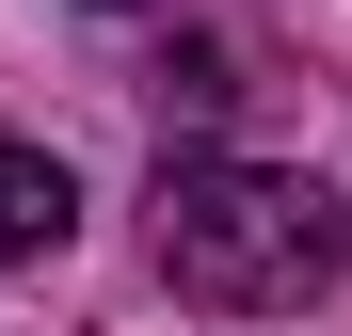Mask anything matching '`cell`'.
Here are the masks:
<instances>
[{"mask_svg": "<svg viewBox=\"0 0 352 336\" xmlns=\"http://www.w3.org/2000/svg\"><path fill=\"white\" fill-rule=\"evenodd\" d=\"M224 96H241V48H176L160 65V112H224Z\"/></svg>", "mask_w": 352, "mask_h": 336, "instance_id": "cell-3", "label": "cell"}, {"mask_svg": "<svg viewBox=\"0 0 352 336\" xmlns=\"http://www.w3.org/2000/svg\"><path fill=\"white\" fill-rule=\"evenodd\" d=\"M144 208H160V272H176L192 304H224V320L320 304L336 256H352V224H336L320 177H288V160H224V144H176Z\"/></svg>", "mask_w": 352, "mask_h": 336, "instance_id": "cell-1", "label": "cell"}, {"mask_svg": "<svg viewBox=\"0 0 352 336\" xmlns=\"http://www.w3.org/2000/svg\"><path fill=\"white\" fill-rule=\"evenodd\" d=\"M65 224H80V192H65V160L0 128V272H32V256H65Z\"/></svg>", "mask_w": 352, "mask_h": 336, "instance_id": "cell-2", "label": "cell"}]
</instances>
